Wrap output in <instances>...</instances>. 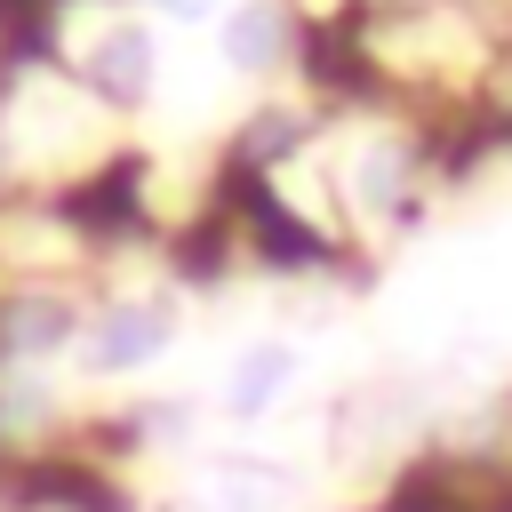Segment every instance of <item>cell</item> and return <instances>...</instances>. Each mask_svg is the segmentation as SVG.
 <instances>
[{
    "label": "cell",
    "mask_w": 512,
    "mask_h": 512,
    "mask_svg": "<svg viewBox=\"0 0 512 512\" xmlns=\"http://www.w3.org/2000/svg\"><path fill=\"white\" fill-rule=\"evenodd\" d=\"M160 8H176V16H200V8H208V0H160Z\"/></svg>",
    "instance_id": "cell-8"
},
{
    "label": "cell",
    "mask_w": 512,
    "mask_h": 512,
    "mask_svg": "<svg viewBox=\"0 0 512 512\" xmlns=\"http://www.w3.org/2000/svg\"><path fill=\"white\" fill-rule=\"evenodd\" d=\"M280 8H264V0H248V8H232L224 16V64L232 72H264L272 56H280Z\"/></svg>",
    "instance_id": "cell-4"
},
{
    "label": "cell",
    "mask_w": 512,
    "mask_h": 512,
    "mask_svg": "<svg viewBox=\"0 0 512 512\" xmlns=\"http://www.w3.org/2000/svg\"><path fill=\"white\" fill-rule=\"evenodd\" d=\"M56 336H64V312H56V304H32V312L8 320V344H16V352H24V344L40 352V344H56Z\"/></svg>",
    "instance_id": "cell-6"
},
{
    "label": "cell",
    "mask_w": 512,
    "mask_h": 512,
    "mask_svg": "<svg viewBox=\"0 0 512 512\" xmlns=\"http://www.w3.org/2000/svg\"><path fill=\"white\" fill-rule=\"evenodd\" d=\"M160 344H168V312L160 304H112L88 328V368L96 376H128V368L160 360Z\"/></svg>",
    "instance_id": "cell-1"
},
{
    "label": "cell",
    "mask_w": 512,
    "mask_h": 512,
    "mask_svg": "<svg viewBox=\"0 0 512 512\" xmlns=\"http://www.w3.org/2000/svg\"><path fill=\"white\" fill-rule=\"evenodd\" d=\"M392 168H400L392 152H368V168H360V192H368V200H384V192H392Z\"/></svg>",
    "instance_id": "cell-7"
},
{
    "label": "cell",
    "mask_w": 512,
    "mask_h": 512,
    "mask_svg": "<svg viewBox=\"0 0 512 512\" xmlns=\"http://www.w3.org/2000/svg\"><path fill=\"white\" fill-rule=\"evenodd\" d=\"M208 496H216L224 512H272V504L288 496V472H280V464L224 456V464H208Z\"/></svg>",
    "instance_id": "cell-3"
},
{
    "label": "cell",
    "mask_w": 512,
    "mask_h": 512,
    "mask_svg": "<svg viewBox=\"0 0 512 512\" xmlns=\"http://www.w3.org/2000/svg\"><path fill=\"white\" fill-rule=\"evenodd\" d=\"M96 80L112 88V96H144V80H152V32H136V24H120V32H104L96 40Z\"/></svg>",
    "instance_id": "cell-5"
},
{
    "label": "cell",
    "mask_w": 512,
    "mask_h": 512,
    "mask_svg": "<svg viewBox=\"0 0 512 512\" xmlns=\"http://www.w3.org/2000/svg\"><path fill=\"white\" fill-rule=\"evenodd\" d=\"M288 384H296V352H288V344H248V352L232 360V376H224V408H232V416H264Z\"/></svg>",
    "instance_id": "cell-2"
}]
</instances>
